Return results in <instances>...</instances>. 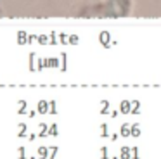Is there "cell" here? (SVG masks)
<instances>
[{
    "label": "cell",
    "instance_id": "cell-8",
    "mask_svg": "<svg viewBox=\"0 0 161 159\" xmlns=\"http://www.w3.org/2000/svg\"><path fill=\"white\" fill-rule=\"evenodd\" d=\"M37 59H38V57L35 56V52H30V54H28V64H30V66H28V69H30L31 73H35V71H37Z\"/></svg>",
    "mask_w": 161,
    "mask_h": 159
},
{
    "label": "cell",
    "instance_id": "cell-15",
    "mask_svg": "<svg viewBox=\"0 0 161 159\" xmlns=\"http://www.w3.org/2000/svg\"><path fill=\"white\" fill-rule=\"evenodd\" d=\"M66 69H68V54L66 52H61V71L66 73Z\"/></svg>",
    "mask_w": 161,
    "mask_h": 159
},
{
    "label": "cell",
    "instance_id": "cell-25",
    "mask_svg": "<svg viewBox=\"0 0 161 159\" xmlns=\"http://www.w3.org/2000/svg\"><path fill=\"white\" fill-rule=\"evenodd\" d=\"M57 152H59V147H57V145H50V156H49V159H56Z\"/></svg>",
    "mask_w": 161,
    "mask_h": 159
},
{
    "label": "cell",
    "instance_id": "cell-32",
    "mask_svg": "<svg viewBox=\"0 0 161 159\" xmlns=\"http://www.w3.org/2000/svg\"><path fill=\"white\" fill-rule=\"evenodd\" d=\"M118 138H120V135H118V133H113V135H111V140H113V142H116Z\"/></svg>",
    "mask_w": 161,
    "mask_h": 159
},
{
    "label": "cell",
    "instance_id": "cell-6",
    "mask_svg": "<svg viewBox=\"0 0 161 159\" xmlns=\"http://www.w3.org/2000/svg\"><path fill=\"white\" fill-rule=\"evenodd\" d=\"M45 62H47V67L61 69V59H57V57H45Z\"/></svg>",
    "mask_w": 161,
    "mask_h": 159
},
{
    "label": "cell",
    "instance_id": "cell-35",
    "mask_svg": "<svg viewBox=\"0 0 161 159\" xmlns=\"http://www.w3.org/2000/svg\"><path fill=\"white\" fill-rule=\"evenodd\" d=\"M28 159H38V157H37V156H31V157H28Z\"/></svg>",
    "mask_w": 161,
    "mask_h": 159
},
{
    "label": "cell",
    "instance_id": "cell-33",
    "mask_svg": "<svg viewBox=\"0 0 161 159\" xmlns=\"http://www.w3.org/2000/svg\"><path fill=\"white\" fill-rule=\"evenodd\" d=\"M37 137H38L37 133H30V135H28V138H30L31 142H33V140H35V138H37Z\"/></svg>",
    "mask_w": 161,
    "mask_h": 159
},
{
    "label": "cell",
    "instance_id": "cell-24",
    "mask_svg": "<svg viewBox=\"0 0 161 159\" xmlns=\"http://www.w3.org/2000/svg\"><path fill=\"white\" fill-rule=\"evenodd\" d=\"M101 159H111V157H109L108 145H102V147H101Z\"/></svg>",
    "mask_w": 161,
    "mask_h": 159
},
{
    "label": "cell",
    "instance_id": "cell-22",
    "mask_svg": "<svg viewBox=\"0 0 161 159\" xmlns=\"http://www.w3.org/2000/svg\"><path fill=\"white\" fill-rule=\"evenodd\" d=\"M18 159H26V147L24 145L18 147Z\"/></svg>",
    "mask_w": 161,
    "mask_h": 159
},
{
    "label": "cell",
    "instance_id": "cell-5",
    "mask_svg": "<svg viewBox=\"0 0 161 159\" xmlns=\"http://www.w3.org/2000/svg\"><path fill=\"white\" fill-rule=\"evenodd\" d=\"M49 156H50V147L40 145V147L37 149V157L38 159H49Z\"/></svg>",
    "mask_w": 161,
    "mask_h": 159
},
{
    "label": "cell",
    "instance_id": "cell-23",
    "mask_svg": "<svg viewBox=\"0 0 161 159\" xmlns=\"http://www.w3.org/2000/svg\"><path fill=\"white\" fill-rule=\"evenodd\" d=\"M49 38H50V45L59 43V35H57L56 31H50V33H49Z\"/></svg>",
    "mask_w": 161,
    "mask_h": 159
},
{
    "label": "cell",
    "instance_id": "cell-28",
    "mask_svg": "<svg viewBox=\"0 0 161 159\" xmlns=\"http://www.w3.org/2000/svg\"><path fill=\"white\" fill-rule=\"evenodd\" d=\"M132 159H140V156H139V147H137V145H133V147H132Z\"/></svg>",
    "mask_w": 161,
    "mask_h": 159
},
{
    "label": "cell",
    "instance_id": "cell-2",
    "mask_svg": "<svg viewBox=\"0 0 161 159\" xmlns=\"http://www.w3.org/2000/svg\"><path fill=\"white\" fill-rule=\"evenodd\" d=\"M37 111H38V114L47 116V114L50 112V102H47L45 99L38 100V104H37Z\"/></svg>",
    "mask_w": 161,
    "mask_h": 159
},
{
    "label": "cell",
    "instance_id": "cell-29",
    "mask_svg": "<svg viewBox=\"0 0 161 159\" xmlns=\"http://www.w3.org/2000/svg\"><path fill=\"white\" fill-rule=\"evenodd\" d=\"M37 37H38V35H30V37H28V43H33V42H37Z\"/></svg>",
    "mask_w": 161,
    "mask_h": 159
},
{
    "label": "cell",
    "instance_id": "cell-9",
    "mask_svg": "<svg viewBox=\"0 0 161 159\" xmlns=\"http://www.w3.org/2000/svg\"><path fill=\"white\" fill-rule=\"evenodd\" d=\"M28 112H30V111H28V102L24 99H21L18 102V114L19 116H24V114H28Z\"/></svg>",
    "mask_w": 161,
    "mask_h": 159
},
{
    "label": "cell",
    "instance_id": "cell-7",
    "mask_svg": "<svg viewBox=\"0 0 161 159\" xmlns=\"http://www.w3.org/2000/svg\"><path fill=\"white\" fill-rule=\"evenodd\" d=\"M118 156H120V159H132V147L130 145H121Z\"/></svg>",
    "mask_w": 161,
    "mask_h": 159
},
{
    "label": "cell",
    "instance_id": "cell-31",
    "mask_svg": "<svg viewBox=\"0 0 161 159\" xmlns=\"http://www.w3.org/2000/svg\"><path fill=\"white\" fill-rule=\"evenodd\" d=\"M118 114H120V111H118V109H114V111H111V118H118Z\"/></svg>",
    "mask_w": 161,
    "mask_h": 159
},
{
    "label": "cell",
    "instance_id": "cell-1",
    "mask_svg": "<svg viewBox=\"0 0 161 159\" xmlns=\"http://www.w3.org/2000/svg\"><path fill=\"white\" fill-rule=\"evenodd\" d=\"M99 43L102 45V47L106 48V50H109V48L113 47V38H111V33L109 31H106V30H102L101 33H99Z\"/></svg>",
    "mask_w": 161,
    "mask_h": 159
},
{
    "label": "cell",
    "instance_id": "cell-4",
    "mask_svg": "<svg viewBox=\"0 0 161 159\" xmlns=\"http://www.w3.org/2000/svg\"><path fill=\"white\" fill-rule=\"evenodd\" d=\"M120 137H123V138H130L132 137V125L130 123H123V125L120 126Z\"/></svg>",
    "mask_w": 161,
    "mask_h": 159
},
{
    "label": "cell",
    "instance_id": "cell-19",
    "mask_svg": "<svg viewBox=\"0 0 161 159\" xmlns=\"http://www.w3.org/2000/svg\"><path fill=\"white\" fill-rule=\"evenodd\" d=\"M37 42H38L40 45H49V43H50V38L47 37V35H38V37H37Z\"/></svg>",
    "mask_w": 161,
    "mask_h": 159
},
{
    "label": "cell",
    "instance_id": "cell-16",
    "mask_svg": "<svg viewBox=\"0 0 161 159\" xmlns=\"http://www.w3.org/2000/svg\"><path fill=\"white\" fill-rule=\"evenodd\" d=\"M132 137L133 138L140 137V125L139 123H132Z\"/></svg>",
    "mask_w": 161,
    "mask_h": 159
},
{
    "label": "cell",
    "instance_id": "cell-21",
    "mask_svg": "<svg viewBox=\"0 0 161 159\" xmlns=\"http://www.w3.org/2000/svg\"><path fill=\"white\" fill-rule=\"evenodd\" d=\"M45 67H47L45 59H43V57H38V59H37V71H43Z\"/></svg>",
    "mask_w": 161,
    "mask_h": 159
},
{
    "label": "cell",
    "instance_id": "cell-13",
    "mask_svg": "<svg viewBox=\"0 0 161 159\" xmlns=\"http://www.w3.org/2000/svg\"><path fill=\"white\" fill-rule=\"evenodd\" d=\"M130 114H132V116L140 114V100H137V99L132 100V112H130Z\"/></svg>",
    "mask_w": 161,
    "mask_h": 159
},
{
    "label": "cell",
    "instance_id": "cell-18",
    "mask_svg": "<svg viewBox=\"0 0 161 159\" xmlns=\"http://www.w3.org/2000/svg\"><path fill=\"white\" fill-rule=\"evenodd\" d=\"M49 135H50V137H57V135H59V128H57V123H52V125L49 126Z\"/></svg>",
    "mask_w": 161,
    "mask_h": 159
},
{
    "label": "cell",
    "instance_id": "cell-14",
    "mask_svg": "<svg viewBox=\"0 0 161 159\" xmlns=\"http://www.w3.org/2000/svg\"><path fill=\"white\" fill-rule=\"evenodd\" d=\"M101 114L106 116V114H111V107H109V100H101Z\"/></svg>",
    "mask_w": 161,
    "mask_h": 159
},
{
    "label": "cell",
    "instance_id": "cell-30",
    "mask_svg": "<svg viewBox=\"0 0 161 159\" xmlns=\"http://www.w3.org/2000/svg\"><path fill=\"white\" fill-rule=\"evenodd\" d=\"M37 114H38V111H37V109H31V111L28 112V116H30V118H35Z\"/></svg>",
    "mask_w": 161,
    "mask_h": 159
},
{
    "label": "cell",
    "instance_id": "cell-27",
    "mask_svg": "<svg viewBox=\"0 0 161 159\" xmlns=\"http://www.w3.org/2000/svg\"><path fill=\"white\" fill-rule=\"evenodd\" d=\"M49 102H50V112H49V114L56 116L57 114V104H56V100H49Z\"/></svg>",
    "mask_w": 161,
    "mask_h": 159
},
{
    "label": "cell",
    "instance_id": "cell-26",
    "mask_svg": "<svg viewBox=\"0 0 161 159\" xmlns=\"http://www.w3.org/2000/svg\"><path fill=\"white\" fill-rule=\"evenodd\" d=\"M78 43H80L78 35H69V45H78Z\"/></svg>",
    "mask_w": 161,
    "mask_h": 159
},
{
    "label": "cell",
    "instance_id": "cell-10",
    "mask_svg": "<svg viewBox=\"0 0 161 159\" xmlns=\"http://www.w3.org/2000/svg\"><path fill=\"white\" fill-rule=\"evenodd\" d=\"M16 37H18V38H16V40H18V45H26L28 43V37H30V35H28L24 30H19Z\"/></svg>",
    "mask_w": 161,
    "mask_h": 159
},
{
    "label": "cell",
    "instance_id": "cell-34",
    "mask_svg": "<svg viewBox=\"0 0 161 159\" xmlns=\"http://www.w3.org/2000/svg\"><path fill=\"white\" fill-rule=\"evenodd\" d=\"M111 159H120V156H113V157Z\"/></svg>",
    "mask_w": 161,
    "mask_h": 159
},
{
    "label": "cell",
    "instance_id": "cell-3",
    "mask_svg": "<svg viewBox=\"0 0 161 159\" xmlns=\"http://www.w3.org/2000/svg\"><path fill=\"white\" fill-rule=\"evenodd\" d=\"M118 111H120V114H125V116H128L132 112V100H121L120 102V107H118Z\"/></svg>",
    "mask_w": 161,
    "mask_h": 159
},
{
    "label": "cell",
    "instance_id": "cell-11",
    "mask_svg": "<svg viewBox=\"0 0 161 159\" xmlns=\"http://www.w3.org/2000/svg\"><path fill=\"white\" fill-rule=\"evenodd\" d=\"M38 137H40V138L50 137V135H49V126H47V123H40V125H38Z\"/></svg>",
    "mask_w": 161,
    "mask_h": 159
},
{
    "label": "cell",
    "instance_id": "cell-17",
    "mask_svg": "<svg viewBox=\"0 0 161 159\" xmlns=\"http://www.w3.org/2000/svg\"><path fill=\"white\" fill-rule=\"evenodd\" d=\"M109 137V126L108 123H101V138H108Z\"/></svg>",
    "mask_w": 161,
    "mask_h": 159
},
{
    "label": "cell",
    "instance_id": "cell-12",
    "mask_svg": "<svg viewBox=\"0 0 161 159\" xmlns=\"http://www.w3.org/2000/svg\"><path fill=\"white\" fill-rule=\"evenodd\" d=\"M28 135V125L26 123H19L18 125V138H24Z\"/></svg>",
    "mask_w": 161,
    "mask_h": 159
},
{
    "label": "cell",
    "instance_id": "cell-20",
    "mask_svg": "<svg viewBox=\"0 0 161 159\" xmlns=\"http://www.w3.org/2000/svg\"><path fill=\"white\" fill-rule=\"evenodd\" d=\"M59 43L61 45H68V43H69V35H66L64 31H61V33H59Z\"/></svg>",
    "mask_w": 161,
    "mask_h": 159
}]
</instances>
